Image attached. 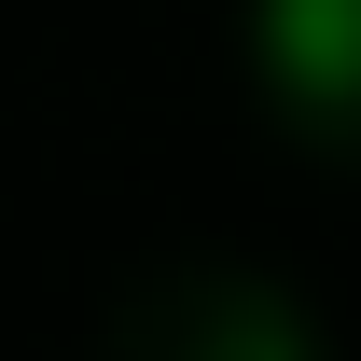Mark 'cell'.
<instances>
[{
    "label": "cell",
    "instance_id": "1",
    "mask_svg": "<svg viewBox=\"0 0 361 361\" xmlns=\"http://www.w3.org/2000/svg\"><path fill=\"white\" fill-rule=\"evenodd\" d=\"M250 56L292 111H361V0H250Z\"/></svg>",
    "mask_w": 361,
    "mask_h": 361
}]
</instances>
